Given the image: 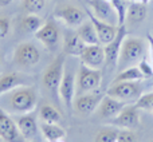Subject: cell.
<instances>
[{
    "mask_svg": "<svg viewBox=\"0 0 153 142\" xmlns=\"http://www.w3.org/2000/svg\"><path fill=\"white\" fill-rule=\"evenodd\" d=\"M65 69H66V54L62 53L46 67L42 75L43 86L48 91L54 92V94L59 92V86H61L62 78H63Z\"/></svg>",
    "mask_w": 153,
    "mask_h": 142,
    "instance_id": "7a4b0ae2",
    "label": "cell"
},
{
    "mask_svg": "<svg viewBox=\"0 0 153 142\" xmlns=\"http://www.w3.org/2000/svg\"><path fill=\"white\" fill-rule=\"evenodd\" d=\"M151 142H153V141H151Z\"/></svg>",
    "mask_w": 153,
    "mask_h": 142,
    "instance_id": "ab89813d",
    "label": "cell"
},
{
    "mask_svg": "<svg viewBox=\"0 0 153 142\" xmlns=\"http://www.w3.org/2000/svg\"><path fill=\"white\" fill-rule=\"evenodd\" d=\"M137 66L140 67L141 72L144 74V76H145V78H151V76L153 75V67L148 63V62H146V59H141L140 63H138Z\"/></svg>",
    "mask_w": 153,
    "mask_h": 142,
    "instance_id": "d6a6232c",
    "label": "cell"
},
{
    "mask_svg": "<svg viewBox=\"0 0 153 142\" xmlns=\"http://www.w3.org/2000/svg\"><path fill=\"white\" fill-rule=\"evenodd\" d=\"M116 142H138V138L136 133H133L129 129H121L118 133Z\"/></svg>",
    "mask_w": 153,
    "mask_h": 142,
    "instance_id": "4dcf8cb0",
    "label": "cell"
},
{
    "mask_svg": "<svg viewBox=\"0 0 153 142\" xmlns=\"http://www.w3.org/2000/svg\"><path fill=\"white\" fill-rule=\"evenodd\" d=\"M106 94L126 103H134L140 98L141 89L136 82H117L111 83Z\"/></svg>",
    "mask_w": 153,
    "mask_h": 142,
    "instance_id": "5b68a950",
    "label": "cell"
},
{
    "mask_svg": "<svg viewBox=\"0 0 153 142\" xmlns=\"http://www.w3.org/2000/svg\"><path fill=\"white\" fill-rule=\"evenodd\" d=\"M40 61V53L38 47L31 42H23L16 46L13 51V63L19 67L28 69L35 64H38Z\"/></svg>",
    "mask_w": 153,
    "mask_h": 142,
    "instance_id": "277c9868",
    "label": "cell"
},
{
    "mask_svg": "<svg viewBox=\"0 0 153 142\" xmlns=\"http://www.w3.org/2000/svg\"><path fill=\"white\" fill-rule=\"evenodd\" d=\"M39 115L45 124H58L61 121L59 111L51 105H43L39 110Z\"/></svg>",
    "mask_w": 153,
    "mask_h": 142,
    "instance_id": "4316f807",
    "label": "cell"
},
{
    "mask_svg": "<svg viewBox=\"0 0 153 142\" xmlns=\"http://www.w3.org/2000/svg\"><path fill=\"white\" fill-rule=\"evenodd\" d=\"M87 3L93 10L91 12L98 19L108 21L110 24L117 23V26H118V16H117L116 10L113 8L109 0H87Z\"/></svg>",
    "mask_w": 153,
    "mask_h": 142,
    "instance_id": "5bb4252c",
    "label": "cell"
},
{
    "mask_svg": "<svg viewBox=\"0 0 153 142\" xmlns=\"http://www.w3.org/2000/svg\"><path fill=\"white\" fill-rule=\"evenodd\" d=\"M102 82V71L101 69H91L86 64L81 63L76 75V89L83 92H90L98 90Z\"/></svg>",
    "mask_w": 153,
    "mask_h": 142,
    "instance_id": "3957f363",
    "label": "cell"
},
{
    "mask_svg": "<svg viewBox=\"0 0 153 142\" xmlns=\"http://www.w3.org/2000/svg\"><path fill=\"white\" fill-rule=\"evenodd\" d=\"M76 87V76L71 70L65 69L63 78H62L61 86H59V95L63 101L67 110H71L74 105V94Z\"/></svg>",
    "mask_w": 153,
    "mask_h": 142,
    "instance_id": "4fadbf2b",
    "label": "cell"
},
{
    "mask_svg": "<svg viewBox=\"0 0 153 142\" xmlns=\"http://www.w3.org/2000/svg\"><path fill=\"white\" fill-rule=\"evenodd\" d=\"M128 105H129V103L122 102V101H118V99H116V98L110 97V95L105 94L102 97V99H101L97 110H98V114H100L101 118H105V119L110 121L111 118L118 115L122 111V109Z\"/></svg>",
    "mask_w": 153,
    "mask_h": 142,
    "instance_id": "9a60e30c",
    "label": "cell"
},
{
    "mask_svg": "<svg viewBox=\"0 0 153 142\" xmlns=\"http://www.w3.org/2000/svg\"><path fill=\"white\" fill-rule=\"evenodd\" d=\"M148 16V7L141 1H132L126 11V21L132 24L143 23Z\"/></svg>",
    "mask_w": 153,
    "mask_h": 142,
    "instance_id": "44dd1931",
    "label": "cell"
},
{
    "mask_svg": "<svg viewBox=\"0 0 153 142\" xmlns=\"http://www.w3.org/2000/svg\"><path fill=\"white\" fill-rule=\"evenodd\" d=\"M129 1H130V3H132V1H137V0H129Z\"/></svg>",
    "mask_w": 153,
    "mask_h": 142,
    "instance_id": "74e56055",
    "label": "cell"
},
{
    "mask_svg": "<svg viewBox=\"0 0 153 142\" xmlns=\"http://www.w3.org/2000/svg\"><path fill=\"white\" fill-rule=\"evenodd\" d=\"M145 79L144 74L141 72L138 66H130L126 67L125 70H122L118 75L114 78V81L111 83H117V82H140Z\"/></svg>",
    "mask_w": 153,
    "mask_h": 142,
    "instance_id": "cb8c5ba5",
    "label": "cell"
},
{
    "mask_svg": "<svg viewBox=\"0 0 153 142\" xmlns=\"http://www.w3.org/2000/svg\"><path fill=\"white\" fill-rule=\"evenodd\" d=\"M18 127L20 130V133L23 134V137L27 141H34L38 135V124L35 114L27 113V114H20V117L16 121Z\"/></svg>",
    "mask_w": 153,
    "mask_h": 142,
    "instance_id": "ac0fdd59",
    "label": "cell"
},
{
    "mask_svg": "<svg viewBox=\"0 0 153 142\" xmlns=\"http://www.w3.org/2000/svg\"><path fill=\"white\" fill-rule=\"evenodd\" d=\"M54 16L56 19H61L66 26L75 28L83 23V19L86 15L81 8L75 7V5H61V7L55 8Z\"/></svg>",
    "mask_w": 153,
    "mask_h": 142,
    "instance_id": "8fae6325",
    "label": "cell"
},
{
    "mask_svg": "<svg viewBox=\"0 0 153 142\" xmlns=\"http://www.w3.org/2000/svg\"><path fill=\"white\" fill-rule=\"evenodd\" d=\"M110 4L113 5V8L116 10L117 16H118V26H124L126 21V0H109Z\"/></svg>",
    "mask_w": 153,
    "mask_h": 142,
    "instance_id": "83f0119b",
    "label": "cell"
},
{
    "mask_svg": "<svg viewBox=\"0 0 153 142\" xmlns=\"http://www.w3.org/2000/svg\"><path fill=\"white\" fill-rule=\"evenodd\" d=\"M55 142H65L63 140H59V141H55Z\"/></svg>",
    "mask_w": 153,
    "mask_h": 142,
    "instance_id": "8d00e7d4",
    "label": "cell"
},
{
    "mask_svg": "<svg viewBox=\"0 0 153 142\" xmlns=\"http://www.w3.org/2000/svg\"><path fill=\"white\" fill-rule=\"evenodd\" d=\"M146 40H148L149 47H151V55H152V61H153V35L152 34L146 35Z\"/></svg>",
    "mask_w": 153,
    "mask_h": 142,
    "instance_id": "836d02e7",
    "label": "cell"
},
{
    "mask_svg": "<svg viewBox=\"0 0 153 142\" xmlns=\"http://www.w3.org/2000/svg\"><path fill=\"white\" fill-rule=\"evenodd\" d=\"M86 44L83 43V40L79 38L78 32L69 30L65 32L63 36V53L66 55H71V56H79L83 53Z\"/></svg>",
    "mask_w": 153,
    "mask_h": 142,
    "instance_id": "e0dca14e",
    "label": "cell"
},
{
    "mask_svg": "<svg viewBox=\"0 0 153 142\" xmlns=\"http://www.w3.org/2000/svg\"><path fill=\"white\" fill-rule=\"evenodd\" d=\"M120 130L117 129L113 125H109V126H105L102 129H100L95 134L94 142H116L117 137H118Z\"/></svg>",
    "mask_w": 153,
    "mask_h": 142,
    "instance_id": "484cf974",
    "label": "cell"
},
{
    "mask_svg": "<svg viewBox=\"0 0 153 142\" xmlns=\"http://www.w3.org/2000/svg\"><path fill=\"white\" fill-rule=\"evenodd\" d=\"M35 39L39 40L48 51H55L61 40V32L54 21V19H47L43 26L34 34Z\"/></svg>",
    "mask_w": 153,
    "mask_h": 142,
    "instance_id": "8992f818",
    "label": "cell"
},
{
    "mask_svg": "<svg viewBox=\"0 0 153 142\" xmlns=\"http://www.w3.org/2000/svg\"><path fill=\"white\" fill-rule=\"evenodd\" d=\"M40 130L42 134L48 142H55L59 140H63L66 137V132L63 127H61L58 124H45L43 122L40 125Z\"/></svg>",
    "mask_w": 153,
    "mask_h": 142,
    "instance_id": "603a6c76",
    "label": "cell"
},
{
    "mask_svg": "<svg viewBox=\"0 0 153 142\" xmlns=\"http://www.w3.org/2000/svg\"><path fill=\"white\" fill-rule=\"evenodd\" d=\"M138 1H141V3H144V4H148L151 0H138Z\"/></svg>",
    "mask_w": 153,
    "mask_h": 142,
    "instance_id": "d590c367",
    "label": "cell"
},
{
    "mask_svg": "<svg viewBox=\"0 0 153 142\" xmlns=\"http://www.w3.org/2000/svg\"><path fill=\"white\" fill-rule=\"evenodd\" d=\"M4 95H7V106L11 113L27 114L36 107L38 95L32 86H19Z\"/></svg>",
    "mask_w": 153,
    "mask_h": 142,
    "instance_id": "6da1fadb",
    "label": "cell"
},
{
    "mask_svg": "<svg viewBox=\"0 0 153 142\" xmlns=\"http://www.w3.org/2000/svg\"><path fill=\"white\" fill-rule=\"evenodd\" d=\"M11 28V21L8 18H0V39L5 38L10 32Z\"/></svg>",
    "mask_w": 153,
    "mask_h": 142,
    "instance_id": "1f68e13d",
    "label": "cell"
},
{
    "mask_svg": "<svg viewBox=\"0 0 153 142\" xmlns=\"http://www.w3.org/2000/svg\"><path fill=\"white\" fill-rule=\"evenodd\" d=\"M0 138L5 142H27L18 127V124L0 107Z\"/></svg>",
    "mask_w": 153,
    "mask_h": 142,
    "instance_id": "ba28073f",
    "label": "cell"
},
{
    "mask_svg": "<svg viewBox=\"0 0 153 142\" xmlns=\"http://www.w3.org/2000/svg\"><path fill=\"white\" fill-rule=\"evenodd\" d=\"M109 125L121 127V129L133 130L140 125V111L134 105H128L122 109L118 115L109 121Z\"/></svg>",
    "mask_w": 153,
    "mask_h": 142,
    "instance_id": "9c48e42d",
    "label": "cell"
},
{
    "mask_svg": "<svg viewBox=\"0 0 153 142\" xmlns=\"http://www.w3.org/2000/svg\"><path fill=\"white\" fill-rule=\"evenodd\" d=\"M79 58H81V63L91 69H101L105 63V51L103 47H101V44H87Z\"/></svg>",
    "mask_w": 153,
    "mask_h": 142,
    "instance_id": "2e32d148",
    "label": "cell"
},
{
    "mask_svg": "<svg viewBox=\"0 0 153 142\" xmlns=\"http://www.w3.org/2000/svg\"><path fill=\"white\" fill-rule=\"evenodd\" d=\"M43 23L45 21L42 20V18L36 16L35 13H30V15H26L22 19L20 27L24 32H32V34H35L43 26Z\"/></svg>",
    "mask_w": 153,
    "mask_h": 142,
    "instance_id": "d4e9b609",
    "label": "cell"
},
{
    "mask_svg": "<svg viewBox=\"0 0 153 142\" xmlns=\"http://www.w3.org/2000/svg\"><path fill=\"white\" fill-rule=\"evenodd\" d=\"M145 50V43L140 38H125L120 51L118 62L121 64H128L136 62L143 56Z\"/></svg>",
    "mask_w": 153,
    "mask_h": 142,
    "instance_id": "52a82bcc",
    "label": "cell"
},
{
    "mask_svg": "<svg viewBox=\"0 0 153 142\" xmlns=\"http://www.w3.org/2000/svg\"><path fill=\"white\" fill-rule=\"evenodd\" d=\"M126 27L118 26V32H117L116 38L111 40L110 43L105 44L103 51H105V63L109 66L116 67L118 64V58H120V51H121V46L124 39L126 38Z\"/></svg>",
    "mask_w": 153,
    "mask_h": 142,
    "instance_id": "7c38bea8",
    "label": "cell"
},
{
    "mask_svg": "<svg viewBox=\"0 0 153 142\" xmlns=\"http://www.w3.org/2000/svg\"><path fill=\"white\" fill-rule=\"evenodd\" d=\"M27 142H32V141H27Z\"/></svg>",
    "mask_w": 153,
    "mask_h": 142,
    "instance_id": "f35d334b",
    "label": "cell"
},
{
    "mask_svg": "<svg viewBox=\"0 0 153 142\" xmlns=\"http://www.w3.org/2000/svg\"><path fill=\"white\" fill-rule=\"evenodd\" d=\"M22 5L27 13H39L46 7V0H23Z\"/></svg>",
    "mask_w": 153,
    "mask_h": 142,
    "instance_id": "f1b7e54d",
    "label": "cell"
},
{
    "mask_svg": "<svg viewBox=\"0 0 153 142\" xmlns=\"http://www.w3.org/2000/svg\"><path fill=\"white\" fill-rule=\"evenodd\" d=\"M101 99H102V97H100L98 94H85L74 101V107L79 114L89 115L97 110Z\"/></svg>",
    "mask_w": 153,
    "mask_h": 142,
    "instance_id": "d6986e66",
    "label": "cell"
},
{
    "mask_svg": "<svg viewBox=\"0 0 153 142\" xmlns=\"http://www.w3.org/2000/svg\"><path fill=\"white\" fill-rule=\"evenodd\" d=\"M133 105L138 109V110H146L153 111V92H146V94H141L140 98L136 101Z\"/></svg>",
    "mask_w": 153,
    "mask_h": 142,
    "instance_id": "f546056e",
    "label": "cell"
},
{
    "mask_svg": "<svg viewBox=\"0 0 153 142\" xmlns=\"http://www.w3.org/2000/svg\"><path fill=\"white\" fill-rule=\"evenodd\" d=\"M26 76L19 72H7L0 75V98L19 86H26Z\"/></svg>",
    "mask_w": 153,
    "mask_h": 142,
    "instance_id": "ffe728a7",
    "label": "cell"
},
{
    "mask_svg": "<svg viewBox=\"0 0 153 142\" xmlns=\"http://www.w3.org/2000/svg\"><path fill=\"white\" fill-rule=\"evenodd\" d=\"M76 32H78L79 38L83 40L85 44H101L100 39H98L97 31H95L94 26L90 20H86L81 24L79 27H76Z\"/></svg>",
    "mask_w": 153,
    "mask_h": 142,
    "instance_id": "7402d4cb",
    "label": "cell"
},
{
    "mask_svg": "<svg viewBox=\"0 0 153 142\" xmlns=\"http://www.w3.org/2000/svg\"><path fill=\"white\" fill-rule=\"evenodd\" d=\"M13 0H0V7H7L8 4H11Z\"/></svg>",
    "mask_w": 153,
    "mask_h": 142,
    "instance_id": "e575fe53",
    "label": "cell"
},
{
    "mask_svg": "<svg viewBox=\"0 0 153 142\" xmlns=\"http://www.w3.org/2000/svg\"><path fill=\"white\" fill-rule=\"evenodd\" d=\"M86 13H87V16H89V20L93 23L95 31H97L98 39H100L101 44L105 46V44H108V43H110L111 40L116 38L117 32H118V26L110 24V23H108V21H103V20H101V19H98L90 10H86Z\"/></svg>",
    "mask_w": 153,
    "mask_h": 142,
    "instance_id": "30bf717a",
    "label": "cell"
}]
</instances>
